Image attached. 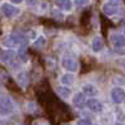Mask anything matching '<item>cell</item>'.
<instances>
[{"label":"cell","instance_id":"18","mask_svg":"<svg viewBox=\"0 0 125 125\" xmlns=\"http://www.w3.org/2000/svg\"><path fill=\"white\" fill-rule=\"evenodd\" d=\"M90 3V0H75V5L78 6H85Z\"/></svg>","mask_w":125,"mask_h":125},{"label":"cell","instance_id":"3","mask_svg":"<svg viewBox=\"0 0 125 125\" xmlns=\"http://www.w3.org/2000/svg\"><path fill=\"white\" fill-rule=\"evenodd\" d=\"M61 65L64 69H66L69 71H76L78 70V61L71 56H62Z\"/></svg>","mask_w":125,"mask_h":125},{"label":"cell","instance_id":"1","mask_svg":"<svg viewBox=\"0 0 125 125\" xmlns=\"http://www.w3.org/2000/svg\"><path fill=\"white\" fill-rule=\"evenodd\" d=\"M3 45L8 48H14V46H21L25 48L28 45L26 39L19 34H10L3 38Z\"/></svg>","mask_w":125,"mask_h":125},{"label":"cell","instance_id":"27","mask_svg":"<svg viewBox=\"0 0 125 125\" xmlns=\"http://www.w3.org/2000/svg\"><path fill=\"white\" fill-rule=\"evenodd\" d=\"M62 125H70V124H68V123H65V124H62Z\"/></svg>","mask_w":125,"mask_h":125},{"label":"cell","instance_id":"17","mask_svg":"<svg viewBox=\"0 0 125 125\" xmlns=\"http://www.w3.org/2000/svg\"><path fill=\"white\" fill-rule=\"evenodd\" d=\"M46 44V40L44 36H39L36 40H35V43H34V48L35 49H41V48H44Z\"/></svg>","mask_w":125,"mask_h":125},{"label":"cell","instance_id":"5","mask_svg":"<svg viewBox=\"0 0 125 125\" xmlns=\"http://www.w3.org/2000/svg\"><path fill=\"white\" fill-rule=\"evenodd\" d=\"M103 11L105 13L106 15L109 16H113V15H116L121 11V9L119 5H115V4H111V3H105L103 5Z\"/></svg>","mask_w":125,"mask_h":125},{"label":"cell","instance_id":"21","mask_svg":"<svg viewBox=\"0 0 125 125\" xmlns=\"http://www.w3.org/2000/svg\"><path fill=\"white\" fill-rule=\"evenodd\" d=\"M33 125H49V123L48 121H45V120H35L34 123H33Z\"/></svg>","mask_w":125,"mask_h":125},{"label":"cell","instance_id":"10","mask_svg":"<svg viewBox=\"0 0 125 125\" xmlns=\"http://www.w3.org/2000/svg\"><path fill=\"white\" fill-rule=\"evenodd\" d=\"M74 105L78 106V108H81L83 105H84V103H85V94L84 93H78L75 94V96H74Z\"/></svg>","mask_w":125,"mask_h":125},{"label":"cell","instance_id":"7","mask_svg":"<svg viewBox=\"0 0 125 125\" xmlns=\"http://www.w3.org/2000/svg\"><path fill=\"white\" fill-rule=\"evenodd\" d=\"M110 39H111L113 45L115 46V48H118V49L125 48V36H124V35H120V34H113Z\"/></svg>","mask_w":125,"mask_h":125},{"label":"cell","instance_id":"6","mask_svg":"<svg viewBox=\"0 0 125 125\" xmlns=\"http://www.w3.org/2000/svg\"><path fill=\"white\" fill-rule=\"evenodd\" d=\"M111 99L115 104H120L125 99V91L121 88H114L111 90Z\"/></svg>","mask_w":125,"mask_h":125},{"label":"cell","instance_id":"13","mask_svg":"<svg viewBox=\"0 0 125 125\" xmlns=\"http://www.w3.org/2000/svg\"><path fill=\"white\" fill-rule=\"evenodd\" d=\"M16 80H18L19 85L21 86V88H26V86H28L29 78H28V75L25 74V73H20V74H18V76H16Z\"/></svg>","mask_w":125,"mask_h":125},{"label":"cell","instance_id":"15","mask_svg":"<svg viewBox=\"0 0 125 125\" xmlns=\"http://www.w3.org/2000/svg\"><path fill=\"white\" fill-rule=\"evenodd\" d=\"M74 80H75V78L73 74H64L60 78V81L62 83V85H66V86L74 84Z\"/></svg>","mask_w":125,"mask_h":125},{"label":"cell","instance_id":"2","mask_svg":"<svg viewBox=\"0 0 125 125\" xmlns=\"http://www.w3.org/2000/svg\"><path fill=\"white\" fill-rule=\"evenodd\" d=\"M14 106H13V103L9 98H0V115H9L10 113L13 111Z\"/></svg>","mask_w":125,"mask_h":125},{"label":"cell","instance_id":"4","mask_svg":"<svg viewBox=\"0 0 125 125\" xmlns=\"http://www.w3.org/2000/svg\"><path fill=\"white\" fill-rule=\"evenodd\" d=\"M1 13L3 15H5L6 18H13L19 15L20 10L18 8H15L14 5H10V4H3L1 5Z\"/></svg>","mask_w":125,"mask_h":125},{"label":"cell","instance_id":"8","mask_svg":"<svg viewBox=\"0 0 125 125\" xmlns=\"http://www.w3.org/2000/svg\"><path fill=\"white\" fill-rule=\"evenodd\" d=\"M86 106H88L91 111H95V113L103 110V104H101L98 99H89V100L86 101Z\"/></svg>","mask_w":125,"mask_h":125},{"label":"cell","instance_id":"19","mask_svg":"<svg viewBox=\"0 0 125 125\" xmlns=\"http://www.w3.org/2000/svg\"><path fill=\"white\" fill-rule=\"evenodd\" d=\"M19 58L21 59L23 61H25V60H26V53H25L24 48H21V49L19 50Z\"/></svg>","mask_w":125,"mask_h":125},{"label":"cell","instance_id":"22","mask_svg":"<svg viewBox=\"0 0 125 125\" xmlns=\"http://www.w3.org/2000/svg\"><path fill=\"white\" fill-rule=\"evenodd\" d=\"M76 125H91L90 124V121L89 120H86V119H81V120H79L78 121V124Z\"/></svg>","mask_w":125,"mask_h":125},{"label":"cell","instance_id":"12","mask_svg":"<svg viewBox=\"0 0 125 125\" xmlns=\"http://www.w3.org/2000/svg\"><path fill=\"white\" fill-rule=\"evenodd\" d=\"M104 46V43H103V39L100 36H96L95 39L93 40V43H91V49L94 51H100Z\"/></svg>","mask_w":125,"mask_h":125},{"label":"cell","instance_id":"20","mask_svg":"<svg viewBox=\"0 0 125 125\" xmlns=\"http://www.w3.org/2000/svg\"><path fill=\"white\" fill-rule=\"evenodd\" d=\"M114 83H115V84L121 85V84H125V79L121 78V76H115V78H114Z\"/></svg>","mask_w":125,"mask_h":125},{"label":"cell","instance_id":"16","mask_svg":"<svg viewBox=\"0 0 125 125\" xmlns=\"http://www.w3.org/2000/svg\"><path fill=\"white\" fill-rule=\"evenodd\" d=\"M58 93H59V95H60L61 98H64V99H68V98L71 95V90H70L66 85L58 88Z\"/></svg>","mask_w":125,"mask_h":125},{"label":"cell","instance_id":"29","mask_svg":"<svg viewBox=\"0 0 125 125\" xmlns=\"http://www.w3.org/2000/svg\"><path fill=\"white\" fill-rule=\"evenodd\" d=\"M124 34H125V28H124Z\"/></svg>","mask_w":125,"mask_h":125},{"label":"cell","instance_id":"24","mask_svg":"<svg viewBox=\"0 0 125 125\" xmlns=\"http://www.w3.org/2000/svg\"><path fill=\"white\" fill-rule=\"evenodd\" d=\"M28 5H35L38 3V0H25Z\"/></svg>","mask_w":125,"mask_h":125},{"label":"cell","instance_id":"14","mask_svg":"<svg viewBox=\"0 0 125 125\" xmlns=\"http://www.w3.org/2000/svg\"><path fill=\"white\" fill-rule=\"evenodd\" d=\"M83 93H84L85 95H88V96H94V95H96L98 90H96V88L94 85L88 84V85H84V88H83Z\"/></svg>","mask_w":125,"mask_h":125},{"label":"cell","instance_id":"26","mask_svg":"<svg viewBox=\"0 0 125 125\" xmlns=\"http://www.w3.org/2000/svg\"><path fill=\"white\" fill-rule=\"evenodd\" d=\"M120 62H125V59H124V60H120ZM121 65H123V66H125V64H121Z\"/></svg>","mask_w":125,"mask_h":125},{"label":"cell","instance_id":"25","mask_svg":"<svg viewBox=\"0 0 125 125\" xmlns=\"http://www.w3.org/2000/svg\"><path fill=\"white\" fill-rule=\"evenodd\" d=\"M10 1H11V3H14V4H20V3L23 1V0H10Z\"/></svg>","mask_w":125,"mask_h":125},{"label":"cell","instance_id":"11","mask_svg":"<svg viewBox=\"0 0 125 125\" xmlns=\"http://www.w3.org/2000/svg\"><path fill=\"white\" fill-rule=\"evenodd\" d=\"M55 4L61 9V10H65V11H68V10L71 9L73 4L70 0H55Z\"/></svg>","mask_w":125,"mask_h":125},{"label":"cell","instance_id":"28","mask_svg":"<svg viewBox=\"0 0 125 125\" xmlns=\"http://www.w3.org/2000/svg\"><path fill=\"white\" fill-rule=\"evenodd\" d=\"M115 125H123V124H115Z\"/></svg>","mask_w":125,"mask_h":125},{"label":"cell","instance_id":"9","mask_svg":"<svg viewBox=\"0 0 125 125\" xmlns=\"http://www.w3.org/2000/svg\"><path fill=\"white\" fill-rule=\"evenodd\" d=\"M14 56H15V54H14V51H11V50H5V51H3L1 54H0V61L1 62H10L13 59H14Z\"/></svg>","mask_w":125,"mask_h":125},{"label":"cell","instance_id":"23","mask_svg":"<svg viewBox=\"0 0 125 125\" xmlns=\"http://www.w3.org/2000/svg\"><path fill=\"white\" fill-rule=\"evenodd\" d=\"M109 3H111V4H115V5H121V0H109Z\"/></svg>","mask_w":125,"mask_h":125}]
</instances>
